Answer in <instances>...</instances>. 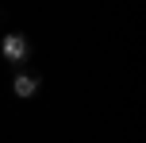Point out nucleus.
Listing matches in <instances>:
<instances>
[{"label":"nucleus","instance_id":"nucleus-1","mask_svg":"<svg viewBox=\"0 0 146 143\" xmlns=\"http://www.w3.org/2000/svg\"><path fill=\"white\" fill-rule=\"evenodd\" d=\"M0 50H4V58H8V62H23L31 46H27V39H23L19 31H8V35L0 39Z\"/></svg>","mask_w":146,"mask_h":143},{"label":"nucleus","instance_id":"nucleus-2","mask_svg":"<svg viewBox=\"0 0 146 143\" xmlns=\"http://www.w3.org/2000/svg\"><path fill=\"white\" fill-rule=\"evenodd\" d=\"M12 89H15V97H35V93H38V77L35 74H15Z\"/></svg>","mask_w":146,"mask_h":143}]
</instances>
